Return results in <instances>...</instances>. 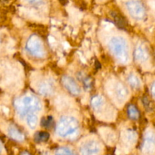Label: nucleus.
<instances>
[{
  "instance_id": "1",
  "label": "nucleus",
  "mask_w": 155,
  "mask_h": 155,
  "mask_svg": "<svg viewBox=\"0 0 155 155\" xmlns=\"http://www.w3.org/2000/svg\"><path fill=\"white\" fill-rule=\"evenodd\" d=\"M49 139V134L48 133H36V136H35V141L37 142H45L48 139Z\"/></svg>"
},
{
  "instance_id": "3",
  "label": "nucleus",
  "mask_w": 155,
  "mask_h": 155,
  "mask_svg": "<svg viewBox=\"0 0 155 155\" xmlns=\"http://www.w3.org/2000/svg\"><path fill=\"white\" fill-rule=\"evenodd\" d=\"M129 115L130 117L133 118L134 120H137V118L139 117V112L135 108L134 106H132V107L129 108Z\"/></svg>"
},
{
  "instance_id": "2",
  "label": "nucleus",
  "mask_w": 155,
  "mask_h": 155,
  "mask_svg": "<svg viewBox=\"0 0 155 155\" xmlns=\"http://www.w3.org/2000/svg\"><path fill=\"white\" fill-rule=\"evenodd\" d=\"M41 124L42 127H45V128H50L54 124V120L51 117H47L46 118H43L41 121Z\"/></svg>"
}]
</instances>
